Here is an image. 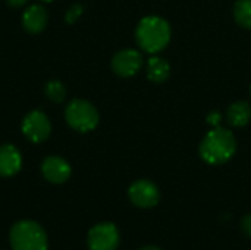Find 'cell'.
Masks as SVG:
<instances>
[{
    "instance_id": "1",
    "label": "cell",
    "mask_w": 251,
    "mask_h": 250,
    "mask_svg": "<svg viewBox=\"0 0 251 250\" xmlns=\"http://www.w3.org/2000/svg\"><path fill=\"white\" fill-rule=\"evenodd\" d=\"M200 156L210 165H222L228 162L237 152V140L231 131L215 127L200 143Z\"/></svg>"
},
{
    "instance_id": "2",
    "label": "cell",
    "mask_w": 251,
    "mask_h": 250,
    "mask_svg": "<svg viewBox=\"0 0 251 250\" xmlns=\"http://www.w3.org/2000/svg\"><path fill=\"white\" fill-rule=\"evenodd\" d=\"M135 38L138 46L147 53H159L162 52L171 40V27L166 19L160 16H146L140 21Z\"/></svg>"
},
{
    "instance_id": "3",
    "label": "cell",
    "mask_w": 251,
    "mask_h": 250,
    "mask_svg": "<svg viewBox=\"0 0 251 250\" xmlns=\"http://www.w3.org/2000/svg\"><path fill=\"white\" fill-rule=\"evenodd\" d=\"M12 250H47L49 240L43 227L34 221H19L10 230Z\"/></svg>"
},
{
    "instance_id": "4",
    "label": "cell",
    "mask_w": 251,
    "mask_h": 250,
    "mask_svg": "<svg viewBox=\"0 0 251 250\" xmlns=\"http://www.w3.org/2000/svg\"><path fill=\"white\" fill-rule=\"evenodd\" d=\"M66 122L79 133L93 131L99 124L97 109L87 100L75 99L72 100L65 111Z\"/></svg>"
},
{
    "instance_id": "5",
    "label": "cell",
    "mask_w": 251,
    "mask_h": 250,
    "mask_svg": "<svg viewBox=\"0 0 251 250\" xmlns=\"http://www.w3.org/2000/svg\"><path fill=\"white\" fill-rule=\"evenodd\" d=\"M119 242V230L112 222H101L94 225L87 236V245L90 250H116Z\"/></svg>"
},
{
    "instance_id": "6",
    "label": "cell",
    "mask_w": 251,
    "mask_h": 250,
    "mask_svg": "<svg viewBox=\"0 0 251 250\" xmlns=\"http://www.w3.org/2000/svg\"><path fill=\"white\" fill-rule=\"evenodd\" d=\"M129 200L132 205L141 209L154 208L160 200V190L159 187L150 180H138L131 184L128 190Z\"/></svg>"
},
{
    "instance_id": "7",
    "label": "cell",
    "mask_w": 251,
    "mask_h": 250,
    "mask_svg": "<svg viewBox=\"0 0 251 250\" xmlns=\"http://www.w3.org/2000/svg\"><path fill=\"white\" fill-rule=\"evenodd\" d=\"M22 133L32 143L44 141L51 133V124L46 113L41 111L29 112L22 122Z\"/></svg>"
},
{
    "instance_id": "8",
    "label": "cell",
    "mask_w": 251,
    "mask_h": 250,
    "mask_svg": "<svg viewBox=\"0 0 251 250\" xmlns=\"http://www.w3.org/2000/svg\"><path fill=\"white\" fill-rule=\"evenodd\" d=\"M143 66V56L135 49H124L112 59V69L116 75L128 78L135 75Z\"/></svg>"
},
{
    "instance_id": "9",
    "label": "cell",
    "mask_w": 251,
    "mask_h": 250,
    "mask_svg": "<svg viewBox=\"0 0 251 250\" xmlns=\"http://www.w3.org/2000/svg\"><path fill=\"white\" fill-rule=\"evenodd\" d=\"M41 172L47 181L60 184L71 177V167L65 159L59 156H49L41 164Z\"/></svg>"
},
{
    "instance_id": "10",
    "label": "cell",
    "mask_w": 251,
    "mask_h": 250,
    "mask_svg": "<svg viewBox=\"0 0 251 250\" xmlns=\"http://www.w3.org/2000/svg\"><path fill=\"white\" fill-rule=\"evenodd\" d=\"M22 167V158L19 150L12 144L0 147V177H12L19 172Z\"/></svg>"
},
{
    "instance_id": "11",
    "label": "cell",
    "mask_w": 251,
    "mask_h": 250,
    "mask_svg": "<svg viewBox=\"0 0 251 250\" xmlns=\"http://www.w3.org/2000/svg\"><path fill=\"white\" fill-rule=\"evenodd\" d=\"M47 19H49V16H47L46 9L41 4H32L24 12L22 24H24V28L28 32L38 34L46 28Z\"/></svg>"
},
{
    "instance_id": "12",
    "label": "cell",
    "mask_w": 251,
    "mask_h": 250,
    "mask_svg": "<svg viewBox=\"0 0 251 250\" xmlns=\"http://www.w3.org/2000/svg\"><path fill=\"white\" fill-rule=\"evenodd\" d=\"M171 65L166 59L159 56H151L147 62V77L153 83H163L169 78Z\"/></svg>"
},
{
    "instance_id": "13",
    "label": "cell",
    "mask_w": 251,
    "mask_h": 250,
    "mask_svg": "<svg viewBox=\"0 0 251 250\" xmlns=\"http://www.w3.org/2000/svg\"><path fill=\"white\" fill-rule=\"evenodd\" d=\"M228 121L234 127H244L250 122L251 119V106L250 103L244 100H238L232 103L228 109Z\"/></svg>"
},
{
    "instance_id": "14",
    "label": "cell",
    "mask_w": 251,
    "mask_h": 250,
    "mask_svg": "<svg viewBox=\"0 0 251 250\" xmlns=\"http://www.w3.org/2000/svg\"><path fill=\"white\" fill-rule=\"evenodd\" d=\"M234 16L240 27L251 29V0H237L234 6Z\"/></svg>"
},
{
    "instance_id": "15",
    "label": "cell",
    "mask_w": 251,
    "mask_h": 250,
    "mask_svg": "<svg viewBox=\"0 0 251 250\" xmlns=\"http://www.w3.org/2000/svg\"><path fill=\"white\" fill-rule=\"evenodd\" d=\"M46 94L53 102H62L65 99L66 90L60 81H50L46 85Z\"/></svg>"
},
{
    "instance_id": "16",
    "label": "cell",
    "mask_w": 251,
    "mask_h": 250,
    "mask_svg": "<svg viewBox=\"0 0 251 250\" xmlns=\"http://www.w3.org/2000/svg\"><path fill=\"white\" fill-rule=\"evenodd\" d=\"M82 10H84V7L81 6V4H74L71 9H68V12H66V16H65V19H66V22L68 24H74L81 15H82Z\"/></svg>"
},
{
    "instance_id": "17",
    "label": "cell",
    "mask_w": 251,
    "mask_h": 250,
    "mask_svg": "<svg viewBox=\"0 0 251 250\" xmlns=\"http://www.w3.org/2000/svg\"><path fill=\"white\" fill-rule=\"evenodd\" d=\"M241 230L247 237H251V214H247L241 218Z\"/></svg>"
},
{
    "instance_id": "18",
    "label": "cell",
    "mask_w": 251,
    "mask_h": 250,
    "mask_svg": "<svg viewBox=\"0 0 251 250\" xmlns=\"http://www.w3.org/2000/svg\"><path fill=\"white\" fill-rule=\"evenodd\" d=\"M221 121H222V116H221V113L216 112V111H213V112H210V113L207 115V122H209L213 128H215V127H219Z\"/></svg>"
},
{
    "instance_id": "19",
    "label": "cell",
    "mask_w": 251,
    "mask_h": 250,
    "mask_svg": "<svg viewBox=\"0 0 251 250\" xmlns=\"http://www.w3.org/2000/svg\"><path fill=\"white\" fill-rule=\"evenodd\" d=\"M28 0H7V3L13 7H19V6H24Z\"/></svg>"
},
{
    "instance_id": "20",
    "label": "cell",
    "mask_w": 251,
    "mask_h": 250,
    "mask_svg": "<svg viewBox=\"0 0 251 250\" xmlns=\"http://www.w3.org/2000/svg\"><path fill=\"white\" fill-rule=\"evenodd\" d=\"M140 250H163V249H162V248H159V246H154V245H149V246L141 248Z\"/></svg>"
},
{
    "instance_id": "21",
    "label": "cell",
    "mask_w": 251,
    "mask_h": 250,
    "mask_svg": "<svg viewBox=\"0 0 251 250\" xmlns=\"http://www.w3.org/2000/svg\"><path fill=\"white\" fill-rule=\"evenodd\" d=\"M43 1H53V0H43Z\"/></svg>"
},
{
    "instance_id": "22",
    "label": "cell",
    "mask_w": 251,
    "mask_h": 250,
    "mask_svg": "<svg viewBox=\"0 0 251 250\" xmlns=\"http://www.w3.org/2000/svg\"><path fill=\"white\" fill-rule=\"evenodd\" d=\"M250 93H251V87H250Z\"/></svg>"
}]
</instances>
